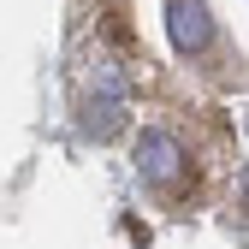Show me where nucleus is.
Returning <instances> with one entry per match:
<instances>
[{"label":"nucleus","mask_w":249,"mask_h":249,"mask_svg":"<svg viewBox=\"0 0 249 249\" xmlns=\"http://www.w3.org/2000/svg\"><path fill=\"white\" fill-rule=\"evenodd\" d=\"M137 166H142L148 184H160V190H178V178L190 172L184 148H178L166 131H142V142H137Z\"/></svg>","instance_id":"1"},{"label":"nucleus","mask_w":249,"mask_h":249,"mask_svg":"<svg viewBox=\"0 0 249 249\" xmlns=\"http://www.w3.org/2000/svg\"><path fill=\"white\" fill-rule=\"evenodd\" d=\"M166 24H172L178 53H208V42H213V18H208L202 0H166Z\"/></svg>","instance_id":"2"}]
</instances>
